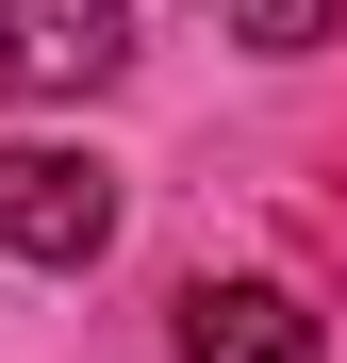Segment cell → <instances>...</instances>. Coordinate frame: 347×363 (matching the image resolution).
<instances>
[{"mask_svg":"<svg viewBox=\"0 0 347 363\" xmlns=\"http://www.w3.org/2000/svg\"><path fill=\"white\" fill-rule=\"evenodd\" d=\"M331 17H347V0H231V33H248V50H314Z\"/></svg>","mask_w":347,"mask_h":363,"instance_id":"277c9868","label":"cell"},{"mask_svg":"<svg viewBox=\"0 0 347 363\" xmlns=\"http://www.w3.org/2000/svg\"><path fill=\"white\" fill-rule=\"evenodd\" d=\"M99 248H116V165L99 149H0V264L83 281Z\"/></svg>","mask_w":347,"mask_h":363,"instance_id":"6da1fadb","label":"cell"},{"mask_svg":"<svg viewBox=\"0 0 347 363\" xmlns=\"http://www.w3.org/2000/svg\"><path fill=\"white\" fill-rule=\"evenodd\" d=\"M182 363H331V314L298 281H182Z\"/></svg>","mask_w":347,"mask_h":363,"instance_id":"3957f363","label":"cell"},{"mask_svg":"<svg viewBox=\"0 0 347 363\" xmlns=\"http://www.w3.org/2000/svg\"><path fill=\"white\" fill-rule=\"evenodd\" d=\"M133 67V0H0V99H83Z\"/></svg>","mask_w":347,"mask_h":363,"instance_id":"7a4b0ae2","label":"cell"}]
</instances>
